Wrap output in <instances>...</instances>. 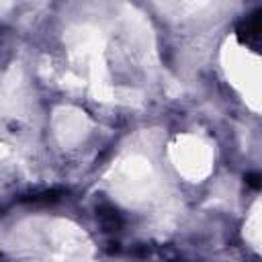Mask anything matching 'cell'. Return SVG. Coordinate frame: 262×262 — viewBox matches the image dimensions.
I'll list each match as a JSON object with an SVG mask.
<instances>
[{
	"mask_svg": "<svg viewBox=\"0 0 262 262\" xmlns=\"http://www.w3.org/2000/svg\"><path fill=\"white\" fill-rule=\"evenodd\" d=\"M96 217H98L104 231H119L123 227V217L113 205H106V203L98 205L96 207Z\"/></svg>",
	"mask_w": 262,
	"mask_h": 262,
	"instance_id": "cell-1",
	"label": "cell"
},
{
	"mask_svg": "<svg viewBox=\"0 0 262 262\" xmlns=\"http://www.w3.org/2000/svg\"><path fill=\"white\" fill-rule=\"evenodd\" d=\"M66 194L63 188H51V190H43V192H35V194H27L20 196V203H35V205H45V203H55Z\"/></svg>",
	"mask_w": 262,
	"mask_h": 262,
	"instance_id": "cell-2",
	"label": "cell"
},
{
	"mask_svg": "<svg viewBox=\"0 0 262 262\" xmlns=\"http://www.w3.org/2000/svg\"><path fill=\"white\" fill-rule=\"evenodd\" d=\"M244 182H246L248 188L260 190V188H262V172H248V174L244 176Z\"/></svg>",
	"mask_w": 262,
	"mask_h": 262,
	"instance_id": "cell-3",
	"label": "cell"
}]
</instances>
